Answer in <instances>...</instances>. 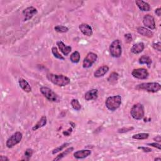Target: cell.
Segmentation results:
<instances>
[{"label": "cell", "mask_w": 161, "mask_h": 161, "mask_svg": "<svg viewBox=\"0 0 161 161\" xmlns=\"http://www.w3.org/2000/svg\"><path fill=\"white\" fill-rule=\"evenodd\" d=\"M47 78L56 86L64 87L70 84V79L62 74H54L49 73L47 75Z\"/></svg>", "instance_id": "6da1fadb"}, {"label": "cell", "mask_w": 161, "mask_h": 161, "mask_svg": "<svg viewBox=\"0 0 161 161\" xmlns=\"http://www.w3.org/2000/svg\"><path fill=\"white\" fill-rule=\"evenodd\" d=\"M121 104V97L120 95L108 97L105 101L106 107L110 111H114L120 107Z\"/></svg>", "instance_id": "7a4b0ae2"}, {"label": "cell", "mask_w": 161, "mask_h": 161, "mask_svg": "<svg viewBox=\"0 0 161 161\" xmlns=\"http://www.w3.org/2000/svg\"><path fill=\"white\" fill-rule=\"evenodd\" d=\"M138 90H145L149 93H157L161 89L160 84L158 82H144L141 83L136 86Z\"/></svg>", "instance_id": "3957f363"}, {"label": "cell", "mask_w": 161, "mask_h": 161, "mask_svg": "<svg viewBox=\"0 0 161 161\" xmlns=\"http://www.w3.org/2000/svg\"><path fill=\"white\" fill-rule=\"evenodd\" d=\"M130 115L132 118L136 120H141L143 119L145 115L144 105L140 103L135 104L131 108Z\"/></svg>", "instance_id": "277c9868"}, {"label": "cell", "mask_w": 161, "mask_h": 161, "mask_svg": "<svg viewBox=\"0 0 161 161\" xmlns=\"http://www.w3.org/2000/svg\"><path fill=\"white\" fill-rule=\"evenodd\" d=\"M110 52L113 58H119L121 57L122 54V48H121V42L117 39L113 41L110 45Z\"/></svg>", "instance_id": "5b68a950"}, {"label": "cell", "mask_w": 161, "mask_h": 161, "mask_svg": "<svg viewBox=\"0 0 161 161\" xmlns=\"http://www.w3.org/2000/svg\"><path fill=\"white\" fill-rule=\"evenodd\" d=\"M40 91L47 100L52 102H59L60 99L59 96L51 88L43 86L40 88Z\"/></svg>", "instance_id": "8992f818"}, {"label": "cell", "mask_w": 161, "mask_h": 161, "mask_svg": "<svg viewBox=\"0 0 161 161\" xmlns=\"http://www.w3.org/2000/svg\"><path fill=\"white\" fill-rule=\"evenodd\" d=\"M23 138V135L20 131H16L10 137H9L6 142V145L8 148L10 149L17 145L21 142Z\"/></svg>", "instance_id": "52a82bcc"}, {"label": "cell", "mask_w": 161, "mask_h": 161, "mask_svg": "<svg viewBox=\"0 0 161 161\" xmlns=\"http://www.w3.org/2000/svg\"><path fill=\"white\" fill-rule=\"evenodd\" d=\"M98 59V55L97 54H94L93 52H89L86 58H84L83 61L82 66L84 68H89L93 65L94 62Z\"/></svg>", "instance_id": "ba28073f"}, {"label": "cell", "mask_w": 161, "mask_h": 161, "mask_svg": "<svg viewBox=\"0 0 161 161\" xmlns=\"http://www.w3.org/2000/svg\"><path fill=\"white\" fill-rule=\"evenodd\" d=\"M131 75L134 78L138 79H146L149 77V74L146 69L138 68L132 71Z\"/></svg>", "instance_id": "9c48e42d"}, {"label": "cell", "mask_w": 161, "mask_h": 161, "mask_svg": "<svg viewBox=\"0 0 161 161\" xmlns=\"http://www.w3.org/2000/svg\"><path fill=\"white\" fill-rule=\"evenodd\" d=\"M37 13V9L33 6H30L25 8L23 11L24 21L30 20Z\"/></svg>", "instance_id": "30bf717a"}, {"label": "cell", "mask_w": 161, "mask_h": 161, "mask_svg": "<svg viewBox=\"0 0 161 161\" xmlns=\"http://www.w3.org/2000/svg\"><path fill=\"white\" fill-rule=\"evenodd\" d=\"M143 23L146 27L149 28L150 30L156 29V23L154 18L151 15L147 14L144 16L143 18Z\"/></svg>", "instance_id": "8fae6325"}, {"label": "cell", "mask_w": 161, "mask_h": 161, "mask_svg": "<svg viewBox=\"0 0 161 161\" xmlns=\"http://www.w3.org/2000/svg\"><path fill=\"white\" fill-rule=\"evenodd\" d=\"M80 31L84 35L91 37L93 35V29L90 25L86 23H82L79 26Z\"/></svg>", "instance_id": "7c38bea8"}, {"label": "cell", "mask_w": 161, "mask_h": 161, "mask_svg": "<svg viewBox=\"0 0 161 161\" xmlns=\"http://www.w3.org/2000/svg\"><path fill=\"white\" fill-rule=\"evenodd\" d=\"M98 97V91L96 89H93L84 94V99L86 101H91L96 100Z\"/></svg>", "instance_id": "4fadbf2b"}, {"label": "cell", "mask_w": 161, "mask_h": 161, "mask_svg": "<svg viewBox=\"0 0 161 161\" xmlns=\"http://www.w3.org/2000/svg\"><path fill=\"white\" fill-rule=\"evenodd\" d=\"M57 45H58V48L59 49V50L65 56L68 55L72 51V47L71 46H68V45H65L64 44V42H62V41L57 42Z\"/></svg>", "instance_id": "5bb4252c"}, {"label": "cell", "mask_w": 161, "mask_h": 161, "mask_svg": "<svg viewBox=\"0 0 161 161\" xmlns=\"http://www.w3.org/2000/svg\"><path fill=\"white\" fill-rule=\"evenodd\" d=\"M91 154V151L89 150H78L74 153V157L77 159H82L89 156Z\"/></svg>", "instance_id": "9a60e30c"}, {"label": "cell", "mask_w": 161, "mask_h": 161, "mask_svg": "<svg viewBox=\"0 0 161 161\" xmlns=\"http://www.w3.org/2000/svg\"><path fill=\"white\" fill-rule=\"evenodd\" d=\"M109 71V67L107 65H103L100 67L94 73V76L99 78L105 75Z\"/></svg>", "instance_id": "2e32d148"}, {"label": "cell", "mask_w": 161, "mask_h": 161, "mask_svg": "<svg viewBox=\"0 0 161 161\" xmlns=\"http://www.w3.org/2000/svg\"><path fill=\"white\" fill-rule=\"evenodd\" d=\"M145 45L142 42H139L134 44L131 48V52L134 54H138L141 53L144 50Z\"/></svg>", "instance_id": "e0dca14e"}, {"label": "cell", "mask_w": 161, "mask_h": 161, "mask_svg": "<svg viewBox=\"0 0 161 161\" xmlns=\"http://www.w3.org/2000/svg\"><path fill=\"white\" fill-rule=\"evenodd\" d=\"M135 3L141 11L148 12L150 10V5L142 0H136Z\"/></svg>", "instance_id": "ac0fdd59"}, {"label": "cell", "mask_w": 161, "mask_h": 161, "mask_svg": "<svg viewBox=\"0 0 161 161\" xmlns=\"http://www.w3.org/2000/svg\"><path fill=\"white\" fill-rule=\"evenodd\" d=\"M137 32L141 35L148 37V38H151L154 36V33L152 31L143 26L138 27Z\"/></svg>", "instance_id": "d6986e66"}, {"label": "cell", "mask_w": 161, "mask_h": 161, "mask_svg": "<svg viewBox=\"0 0 161 161\" xmlns=\"http://www.w3.org/2000/svg\"><path fill=\"white\" fill-rule=\"evenodd\" d=\"M19 85H20V88L26 93H30L32 91V88L30 85L29 84L25 79L23 78H20L18 81Z\"/></svg>", "instance_id": "ffe728a7"}, {"label": "cell", "mask_w": 161, "mask_h": 161, "mask_svg": "<svg viewBox=\"0 0 161 161\" xmlns=\"http://www.w3.org/2000/svg\"><path fill=\"white\" fill-rule=\"evenodd\" d=\"M46 124H47V117L45 116H42L41 118L39 120V121L32 127V130L36 131L37 130L45 126Z\"/></svg>", "instance_id": "44dd1931"}, {"label": "cell", "mask_w": 161, "mask_h": 161, "mask_svg": "<svg viewBox=\"0 0 161 161\" xmlns=\"http://www.w3.org/2000/svg\"><path fill=\"white\" fill-rule=\"evenodd\" d=\"M138 62L140 64H146L148 65V67H150V65L152 64V59H151L149 56L148 55H144L142 56H141Z\"/></svg>", "instance_id": "7402d4cb"}, {"label": "cell", "mask_w": 161, "mask_h": 161, "mask_svg": "<svg viewBox=\"0 0 161 161\" xmlns=\"http://www.w3.org/2000/svg\"><path fill=\"white\" fill-rule=\"evenodd\" d=\"M119 78V75L117 72H113L111 73V74L109 75V77L108 78V81L111 84H115L117 81L118 80Z\"/></svg>", "instance_id": "603a6c76"}, {"label": "cell", "mask_w": 161, "mask_h": 161, "mask_svg": "<svg viewBox=\"0 0 161 161\" xmlns=\"http://www.w3.org/2000/svg\"><path fill=\"white\" fill-rule=\"evenodd\" d=\"M81 59V55L78 51L74 52L70 56V60L72 63L77 64L79 62Z\"/></svg>", "instance_id": "cb8c5ba5"}, {"label": "cell", "mask_w": 161, "mask_h": 161, "mask_svg": "<svg viewBox=\"0 0 161 161\" xmlns=\"http://www.w3.org/2000/svg\"><path fill=\"white\" fill-rule=\"evenodd\" d=\"M73 150H74L73 147H69V148L67 149L65 151H64L63 152L61 153L60 154H59L58 156H57L55 159H54V160H59L62 159V158H64L67 155H68L69 153H71L72 151H73Z\"/></svg>", "instance_id": "d4e9b609"}, {"label": "cell", "mask_w": 161, "mask_h": 161, "mask_svg": "<svg viewBox=\"0 0 161 161\" xmlns=\"http://www.w3.org/2000/svg\"><path fill=\"white\" fill-rule=\"evenodd\" d=\"M52 53L53 55L55 57V58L60 59V60H64V57L59 52V51L56 47H53L52 48Z\"/></svg>", "instance_id": "484cf974"}, {"label": "cell", "mask_w": 161, "mask_h": 161, "mask_svg": "<svg viewBox=\"0 0 161 161\" xmlns=\"http://www.w3.org/2000/svg\"><path fill=\"white\" fill-rule=\"evenodd\" d=\"M149 137V134L147 133H140L132 136V138L136 140H145Z\"/></svg>", "instance_id": "4316f807"}, {"label": "cell", "mask_w": 161, "mask_h": 161, "mask_svg": "<svg viewBox=\"0 0 161 161\" xmlns=\"http://www.w3.org/2000/svg\"><path fill=\"white\" fill-rule=\"evenodd\" d=\"M71 104L72 107L75 110L79 111L81 109V104L79 103L78 100H77V99H73V100H72V101L71 102Z\"/></svg>", "instance_id": "83f0119b"}, {"label": "cell", "mask_w": 161, "mask_h": 161, "mask_svg": "<svg viewBox=\"0 0 161 161\" xmlns=\"http://www.w3.org/2000/svg\"><path fill=\"white\" fill-rule=\"evenodd\" d=\"M33 154V150L32 149H27L24 154V158H23L22 160H29L31 157L32 156Z\"/></svg>", "instance_id": "f1b7e54d"}, {"label": "cell", "mask_w": 161, "mask_h": 161, "mask_svg": "<svg viewBox=\"0 0 161 161\" xmlns=\"http://www.w3.org/2000/svg\"><path fill=\"white\" fill-rule=\"evenodd\" d=\"M54 30L59 33H66L69 31V28L63 25H57L54 27Z\"/></svg>", "instance_id": "f546056e"}, {"label": "cell", "mask_w": 161, "mask_h": 161, "mask_svg": "<svg viewBox=\"0 0 161 161\" xmlns=\"http://www.w3.org/2000/svg\"><path fill=\"white\" fill-rule=\"evenodd\" d=\"M70 145L69 143H64L62 145H61V146L58 147H57L55 149H54L53 150H52V154H55L57 153H58L60 151H62L63 149H64L65 147H67L68 146H69Z\"/></svg>", "instance_id": "4dcf8cb0"}, {"label": "cell", "mask_w": 161, "mask_h": 161, "mask_svg": "<svg viewBox=\"0 0 161 161\" xmlns=\"http://www.w3.org/2000/svg\"><path fill=\"white\" fill-rule=\"evenodd\" d=\"M132 130H134V127H124V128H121L118 130V133H126V132L130 131Z\"/></svg>", "instance_id": "1f68e13d"}, {"label": "cell", "mask_w": 161, "mask_h": 161, "mask_svg": "<svg viewBox=\"0 0 161 161\" xmlns=\"http://www.w3.org/2000/svg\"><path fill=\"white\" fill-rule=\"evenodd\" d=\"M152 47H153V48L155 50L158 51L159 52L161 51V44H160V42H156V43H154L152 44Z\"/></svg>", "instance_id": "d6a6232c"}, {"label": "cell", "mask_w": 161, "mask_h": 161, "mask_svg": "<svg viewBox=\"0 0 161 161\" xmlns=\"http://www.w3.org/2000/svg\"><path fill=\"white\" fill-rule=\"evenodd\" d=\"M125 39L126 40L127 43H130L132 40H133V38H132V35L130 33H127L125 35Z\"/></svg>", "instance_id": "836d02e7"}, {"label": "cell", "mask_w": 161, "mask_h": 161, "mask_svg": "<svg viewBox=\"0 0 161 161\" xmlns=\"http://www.w3.org/2000/svg\"><path fill=\"white\" fill-rule=\"evenodd\" d=\"M138 149L142 150L144 152H152V149H151L149 147H138Z\"/></svg>", "instance_id": "e575fe53"}, {"label": "cell", "mask_w": 161, "mask_h": 161, "mask_svg": "<svg viewBox=\"0 0 161 161\" xmlns=\"http://www.w3.org/2000/svg\"><path fill=\"white\" fill-rule=\"evenodd\" d=\"M148 145H150V146H152L153 147H155V148H157L159 150H160L161 149V145L159 143H157V142H154V143H149V144H147Z\"/></svg>", "instance_id": "d590c367"}, {"label": "cell", "mask_w": 161, "mask_h": 161, "mask_svg": "<svg viewBox=\"0 0 161 161\" xmlns=\"http://www.w3.org/2000/svg\"><path fill=\"white\" fill-rule=\"evenodd\" d=\"M72 130V129L71 128H69L67 131H64V132H63V134H64V135H65V136H68V135H69L71 134Z\"/></svg>", "instance_id": "8d00e7d4"}, {"label": "cell", "mask_w": 161, "mask_h": 161, "mask_svg": "<svg viewBox=\"0 0 161 161\" xmlns=\"http://www.w3.org/2000/svg\"><path fill=\"white\" fill-rule=\"evenodd\" d=\"M0 160L1 161H9V159L6 156H0Z\"/></svg>", "instance_id": "74e56055"}, {"label": "cell", "mask_w": 161, "mask_h": 161, "mask_svg": "<svg viewBox=\"0 0 161 161\" xmlns=\"http://www.w3.org/2000/svg\"><path fill=\"white\" fill-rule=\"evenodd\" d=\"M155 13H156V15H157L158 16H160V15H161V8H157V9H156V11H155Z\"/></svg>", "instance_id": "f35d334b"}, {"label": "cell", "mask_w": 161, "mask_h": 161, "mask_svg": "<svg viewBox=\"0 0 161 161\" xmlns=\"http://www.w3.org/2000/svg\"><path fill=\"white\" fill-rule=\"evenodd\" d=\"M154 141H156V142H158L160 143V142H161V137H160V135H158L156 137L154 138Z\"/></svg>", "instance_id": "ab89813d"}, {"label": "cell", "mask_w": 161, "mask_h": 161, "mask_svg": "<svg viewBox=\"0 0 161 161\" xmlns=\"http://www.w3.org/2000/svg\"><path fill=\"white\" fill-rule=\"evenodd\" d=\"M154 160H156V161H157V160H159V161H160V160H161V158H160V157H157V158H156V159H154Z\"/></svg>", "instance_id": "60d3db41"}]
</instances>
